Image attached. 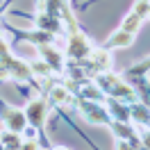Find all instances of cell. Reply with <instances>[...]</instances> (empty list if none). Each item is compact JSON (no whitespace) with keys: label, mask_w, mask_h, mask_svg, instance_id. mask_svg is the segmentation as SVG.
<instances>
[{"label":"cell","mask_w":150,"mask_h":150,"mask_svg":"<svg viewBox=\"0 0 150 150\" xmlns=\"http://www.w3.org/2000/svg\"><path fill=\"white\" fill-rule=\"evenodd\" d=\"M134 43V32H127V30H116L112 37L107 39V46L109 48H127Z\"/></svg>","instance_id":"8992f818"},{"label":"cell","mask_w":150,"mask_h":150,"mask_svg":"<svg viewBox=\"0 0 150 150\" xmlns=\"http://www.w3.org/2000/svg\"><path fill=\"white\" fill-rule=\"evenodd\" d=\"M80 109H82V116H84L86 123H91V125H109V112L100 107V105L96 103H82L80 105Z\"/></svg>","instance_id":"3957f363"},{"label":"cell","mask_w":150,"mask_h":150,"mask_svg":"<svg viewBox=\"0 0 150 150\" xmlns=\"http://www.w3.org/2000/svg\"><path fill=\"white\" fill-rule=\"evenodd\" d=\"M139 25H141V18L137 16V14H134V11H132L130 16H125V21H123L121 28H123V30H127V32H134V34H137Z\"/></svg>","instance_id":"7c38bea8"},{"label":"cell","mask_w":150,"mask_h":150,"mask_svg":"<svg viewBox=\"0 0 150 150\" xmlns=\"http://www.w3.org/2000/svg\"><path fill=\"white\" fill-rule=\"evenodd\" d=\"M100 84L112 96H116V98H130V100H134V89H130L125 82H121L118 77H114V75H109V73L100 77Z\"/></svg>","instance_id":"277c9868"},{"label":"cell","mask_w":150,"mask_h":150,"mask_svg":"<svg viewBox=\"0 0 150 150\" xmlns=\"http://www.w3.org/2000/svg\"><path fill=\"white\" fill-rule=\"evenodd\" d=\"M132 11H134L141 21L148 18V16H150V0H137V2L132 5Z\"/></svg>","instance_id":"8fae6325"},{"label":"cell","mask_w":150,"mask_h":150,"mask_svg":"<svg viewBox=\"0 0 150 150\" xmlns=\"http://www.w3.org/2000/svg\"><path fill=\"white\" fill-rule=\"evenodd\" d=\"M71 100V93L66 86H50V103L55 105H62V103H68Z\"/></svg>","instance_id":"9c48e42d"},{"label":"cell","mask_w":150,"mask_h":150,"mask_svg":"<svg viewBox=\"0 0 150 150\" xmlns=\"http://www.w3.org/2000/svg\"><path fill=\"white\" fill-rule=\"evenodd\" d=\"M141 146H146V148H150V132L146 130V125H143V130H141Z\"/></svg>","instance_id":"4fadbf2b"},{"label":"cell","mask_w":150,"mask_h":150,"mask_svg":"<svg viewBox=\"0 0 150 150\" xmlns=\"http://www.w3.org/2000/svg\"><path fill=\"white\" fill-rule=\"evenodd\" d=\"M39 50H41V59H43L50 68H55V71L62 68V52H57L55 48H50V46H41Z\"/></svg>","instance_id":"52a82bcc"},{"label":"cell","mask_w":150,"mask_h":150,"mask_svg":"<svg viewBox=\"0 0 150 150\" xmlns=\"http://www.w3.org/2000/svg\"><path fill=\"white\" fill-rule=\"evenodd\" d=\"M0 143H2L5 148H23L21 132H14V130H5V132H0Z\"/></svg>","instance_id":"ba28073f"},{"label":"cell","mask_w":150,"mask_h":150,"mask_svg":"<svg viewBox=\"0 0 150 150\" xmlns=\"http://www.w3.org/2000/svg\"><path fill=\"white\" fill-rule=\"evenodd\" d=\"M2 121H5V127L14 132H25L28 130V116L23 109H16V107H2Z\"/></svg>","instance_id":"6da1fadb"},{"label":"cell","mask_w":150,"mask_h":150,"mask_svg":"<svg viewBox=\"0 0 150 150\" xmlns=\"http://www.w3.org/2000/svg\"><path fill=\"white\" fill-rule=\"evenodd\" d=\"M91 59H93V64L98 66V68H103V71H107V68L112 66V57H109V52H107V50L91 52Z\"/></svg>","instance_id":"30bf717a"},{"label":"cell","mask_w":150,"mask_h":150,"mask_svg":"<svg viewBox=\"0 0 150 150\" xmlns=\"http://www.w3.org/2000/svg\"><path fill=\"white\" fill-rule=\"evenodd\" d=\"M46 114H48V100L46 98H32L25 107V116L32 127H41L43 121H46Z\"/></svg>","instance_id":"7a4b0ae2"},{"label":"cell","mask_w":150,"mask_h":150,"mask_svg":"<svg viewBox=\"0 0 150 150\" xmlns=\"http://www.w3.org/2000/svg\"><path fill=\"white\" fill-rule=\"evenodd\" d=\"M68 55H73V57H89L91 55V48H89V41H86L84 34H80L77 30H73L71 32V37H68Z\"/></svg>","instance_id":"5b68a950"}]
</instances>
